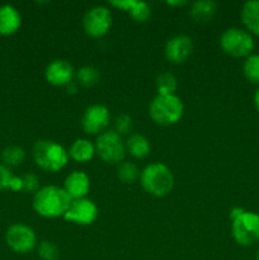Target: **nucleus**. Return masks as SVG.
I'll list each match as a JSON object with an SVG mask.
<instances>
[{"label":"nucleus","mask_w":259,"mask_h":260,"mask_svg":"<svg viewBox=\"0 0 259 260\" xmlns=\"http://www.w3.org/2000/svg\"><path fill=\"white\" fill-rule=\"evenodd\" d=\"M71 200L62 187L45 185L33 196L32 206L37 215L45 218L63 217L70 207Z\"/></svg>","instance_id":"1"},{"label":"nucleus","mask_w":259,"mask_h":260,"mask_svg":"<svg viewBox=\"0 0 259 260\" xmlns=\"http://www.w3.org/2000/svg\"><path fill=\"white\" fill-rule=\"evenodd\" d=\"M32 157L37 167L50 173L60 172L70 159L65 147L52 140H38L32 147Z\"/></svg>","instance_id":"2"},{"label":"nucleus","mask_w":259,"mask_h":260,"mask_svg":"<svg viewBox=\"0 0 259 260\" xmlns=\"http://www.w3.org/2000/svg\"><path fill=\"white\" fill-rule=\"evenodd\" d=\"M140 183L149 194L154 197H165L174 187V175L169 167L163 162H154L142 170Z\"/></svg>","instance_id":"3"},{"label":"nucleus","mask_w":259,"mask_h":260,"mask_svg":"<svg viewBox=\"0 0 259 260\" xmlns=\"http://www.w3.org/2000/svg\"><path fill=\"white\" fill-rule=\"evenodd\" d=\"M184 113V104L175 94L159 95L157 94L149 106V116L160 126H172L182 119Z\"/></svg>","instance_id":"4"},{"label":"nucleus","mask_w":259,"mask_h":260,"mask_svg":"<svg viewBox=\"0 0 259 260\" xmlns=\"http://www.w3.org/2000/svg\"><path fill=\"white\" fill-rule=\"evenodd\" d=\"M221 50L234 58H246L255 48L254 37L244 28L231 27L223 30L220 37Z\"/></svg>","instance_id":"5"},{"label":"nucleus","mask_w":259,"mask_h":260,"mask_svg":"<svg viewBox=\"0 0 259 260\" xmlns=\"http://www.w3.org/2000/svg\"><path fill=\"white\" fill-rule=\"evenodd\" d=\"M231 236L238 245L248 248L259 243V215L245 211L231 223Z\"/></svg>","instance_id":"6"},{"label":"nucleus","mask_w":259,"mask_h":260,"mask_svg":"<svg viewBox=\"0 0 259 260\" xmlns=\"http://www.w3.org/2000/svg\"><path fill=\"white\" fill-rule=\"evenodd\" d=\"M95 154L104 162L111 165H118L123 161L126 154V146L119 136L113 129H107L96 137Z\"/></svg>","instance_id":"7"},{"label":"nucleus","mask_w":259,"mask_h":260,"mask_svg":"<svg viewBox=\"0 0 259 260\" xmlns=\"http://www.w3.org/2000/svg\"><path fill=\"white\" fill-rule=\"evenodd\" d=\"M8 248L17 254H27L37 245L36 233L24 223H13L5 233Z\"/></svg>","instance_id":"8"},{"label":"nucleus","mask_w":259,"mask_h":260,"mask_svg":"<svg viewBox=\"0 0 259 260\" xmlns=\"http://www.w3.org/2000/svg\"><path fill=\"white\" fill-rule=\"evenodd\" d=\"M113 22L112 12L104 5H95L85 13L83 18V28L88 36L99 38L109 32Z\"/></svg>","instance_id":"9"},{"label":"nucleus","mask_w":259,"mask_h":260,"mask_svg":"<svg viewBox=\"0 0 259 260\" xmlns=\"http://www.w3.org/2000/svg\"><path fill=\"white\" fill-rule=\"evenodd\" d=\"M111 121L108 108L103 104L88 107L81 117V128L86 135H101L107 131Z\"/></svg>","instance_id":"10"},{"label":"nucleus","mask_w":259,"mask_h":260,"mask_svg":"<svg viewBox=\"0 0 259 260\" xmlns=\"http://www.w3.org/2000/svg\"><path fill=\"white\" fill-rule=\"evenodd\" d=\"M96 217H98V207L93 201L86 197L74 200L63 216L66 221H70L79 226L91 225Z\"/></svg>","instance_id":"11"},{"label":"nucleus","mask_w":259,"mask_h":260,"mask_svg":"<svg viewBox=\"0 0 259 260\" xmlns=\"http://www.w3.org/2000/svg\"><path fill=\"white\" fill-rule=\"evenodd\" d=\"M193 52L192 38L185 35H178L168 40L165 45V57L172 63H182L188 60Z\"/></svg>","instance_id":"12"},{"label":"nucleus","mask_w":259,"mask_h":260,"mask_svg":"<svg viewBox=\"0 0 259 260\" xmlns=\"http://www.w3.org/2000/svg\"><path fill=\"white\" fill-rule=\"evenodd\" d=\"M45 78L46 81L53 86L70 85L74 78V69L69 61L56 58L46 66Z\"/></svg>","instance_id":"13"},{"label":"nucleus","mask_w":259,"mask_h":260,"mask_svg":"<svg viewBox=\"0 0 259 260\" xmlns=\"http://www.w3.org/2000/svg\"><path fill=\"white\" fill-rule=\"evenodd\" d=\"M62 188L73 201L85 198L90 190V179L86 173L75 170L65 178Z\"/></svg>","instance_id":"14"},{"label":"nucleus","mask_w":259,"mask_h":260,"mask_svg":"<svg viewBox=\"0 0 259 260\" xmlns=\"http://www.w3.org/2000/svg\"><path fill=\"white\" fill-rule=\"evenodd\" d=\"M22 15L19 10L10 4L0 5V36H12L19 30Z\"/></svg>","instance_id":"15"},{"label":"nucleus","mask_w":259,"mask_h":260,"mask_svg":"<svg viewBox=\"0 0 259 260\" xmlns=\"http://www.w3.org/2000/svg\"><path fill=\"white\" fill-rule=\"evenodd\" d=\"M109 5L121 9L131 15V18L136 22L144 23L151 17V8L145 2H136V0H113Z\"/></svg>","instance_id":"16"},{"label":"nucleus","mask_w":259,"mask_h":260,"mask_svg":"<svg viewBox=\"0 0 259 260\" xmlns=\"http://www.w3.org/2000/svg\"><path fill=\"white\" fill-rule=\"evenodd\" d=\"M244 29L251 36H259V0H249L244 3L240 12Z\"/></svg>","instance_id":"17"},{"label":"nucleus","mask_w":259,"mask_h":260,"mask_svg":"<svg viewBox=\"0 0 259 260\" xmlns=\"http://www.w3.org/2000/svg\"><path fill=\"white\" fill-rule=\"evenodd\" d=\"M69 157L76 162L90 161L95 155V145L88 139H78L69 149Z\"/></svg>","instance_id":"18"},{"label":"nucleus","mask_w":259,"mask_h":260,"mask_svg":"<svg viewBox=\"0 0 259 260\" xmlns=\"http://www.w3.org/2000/svg\"><path fill=\"white\" fill-rule=\"evenodd\" d=\"M126 151L135 159H144L151 151V144L144 135L132 134L124 142Z\"/></svg>","instance_id":"19"},{"label":"nucleus","mask_w":259,"mask_h":260,"mask_svg":"<svg viewBox=\"0 0 259 260\" xmlns=\"http://www.w3.org/2000/svg\"><path fill=\"white\" fill-rule=\"evenodd\" d=\"M217 4L212 0H198L190 5L189 15L195 22L207 23L216 14Z\"/></svg>","instance_id":"20"},{"label":"nucleus","mask_w":259,"mask_h":260,"mask_svg":"<svg viewBox=\"0 0 259 260\" xmlns=\"http://www.w3.org/2000/svg\"><path fill=\"white\" fill-rule=\"evenodd\" d=\"M25 159V151L18 145H9L2 151V162L8 168L19 167Z\"/></svg>","instance_id":"21"},{"label":"nucleus","mask_w":259,"mask_h":260,"mask_svg":"<svg viewBox=\"0 0 259 260\" xmlns=\"http://www.w3.org/2000/svg\"><path fill=\"white\" fill-rule=\"evenodd\" d=\"M178 88V80L174 74L170 71L160 73L156 78V90L159 95H169L175 94Z\"/></svg>","instance_id":"22"},{"label":"nucleus","mask_w":259,"mask_h":260,"mask_svg":"<svg viewBox=\"0 0 259 260\" xmlns=\"http://www.w3.org/2000/svg\"><path fill=\"white\" fill-rule=\"evenodd\" d=\"M243 74L249 83L259 85V53H251L243 63Z\"/></svg>","instance_id":"23"},{"label":"nucleus","mask_w":259,"mask_h":260,"mask_svg":"<svg viewBox=\"0 0 259 260\" xmlns=\"http://www.w3.org/2000/svg\"><path fill=\"white\" fill-rule=\"evenodd\" d=\"M140 170L136 164L130 161H122L117 167V177L124 184H132L140 178Z\"/></svg>","instance_id":"24"},{"label":"nucleus","mask_w":259,"mask_h":260,"mask_svg":"<svg viewBox=\"0 0 259 260\" xmlns=\"http://www.w3.org/2000/svg\"><path fill=\"white\" fill-rule=\"evenodd\" d=\"M76 79L80 85L93 86L99 81L101 74H99L98 69H95L94 66H83L76 74Z\"/></svg>","instance_id":"25"},{"label":"nucleus","mask_w":259,"mask_h":260,"mask_svg":"<svg viewBox=\"0 0 259 260\" xmlns=\"http://www.w3.org/2000/svg\"><path fill=\"white\" fill-rule=\"evenodd\" d=\"M38 256L41 260H58L60 259V249L52 241L45 240L38 245Z\"/></svg>","instance_id":"26"},{"label":"nucleus","mask_w":259,"mask_h":260,"mask_svg":"<svg viewBox=\"0 0 259 260\" xmlns=\"http://www.w3.org/2000/svg\"><path fill=\"white\" fill-rule=\"evenodd\" d=\"M132 127H134V121H132L131 117L128 114H121L114 121L113 131L117 132L119 136H123V135H128L132 131Z\"/></svg>","instance_id":"27"},{"label":"nucleus","mask_w":259,"mask_h":260,"mask_svg":"<svg viewBox=\"0 0 259 260\" xmlns=\"http://www.w3.org/2000/svg\"><path fill=\"white\" fill-rule=\"evenodd\" d=\"M22 182L23 190H25V192L36 193L40 189V180H38L37 175L33 174V173H27L25 175H23Z\"/></svg>","instance_id":"28"},{"label":"nucleus","mask_w":259,"mask_h":260,"mask_svg":"<svg viewBox=\"0 0 259 260\" xmlns=\"http://www.w3.org/2000/svg\"><path fill=\"white\" fill-rule=\"evenodd\" d=\"M13 177L14 175H13L10 168L5 167L3 162H0V192H3L5 189H9Z\"/></svg>","instance_id":"29"},{"label":"nucleus","mask_w":259,"mask_h":260,"mask_svg":"<svg viewBox=\"0 0 259 260\" xmlns=\"http://www.w3.org/2000/svg\"><path fill=\"white\" fill-rule=\"evenodd\" d=\"M244 212H245V210H244V208H241V207H234L233 210L230 211V218H231V221L236 220V218H238L239 216L243 215Z\"/></svg>","instance_id":"30"},{"label":"nucleus","mask_w":259,"mask_h":260,"mask_svg":"<svg viewBox=\"0 0 259 260\" xmlns=\"http://www.w3.org/2000/svg\"><path fill=\"white\" fill-rule=\"evenodd\" d=\"M253 103H254V107H255L256 112L259 113V88L256 89L255 93H254V96H253Z\"/></svg>","instance_id":"31"},{"label":"nucleus","mask_w":259,"mask_h":260,"mask_svg":"<svg viewBox=\"0 0 259 260\" xmlns=\"http://www.w3.org/2000/svg\"><path fill=\"white\" fill-rule=\"evenodd\" d=\"M169 7H182V5H187L188 2H167Z\"/></svg>","instance_id":"32"},{"label":"nucleus","mask_w":259,"mask_h":260,"mask_svg":"<svg viewBox=\"0 0 259 260\" xmlns=\"http://www.w3.org/2000/svg\"><path fill=\"white\" fill-rule=\"evenodd\" d=\"M256 260H259V249H258V251H256Z\"/></svg>","instance_id":"33"}]
</instances>
